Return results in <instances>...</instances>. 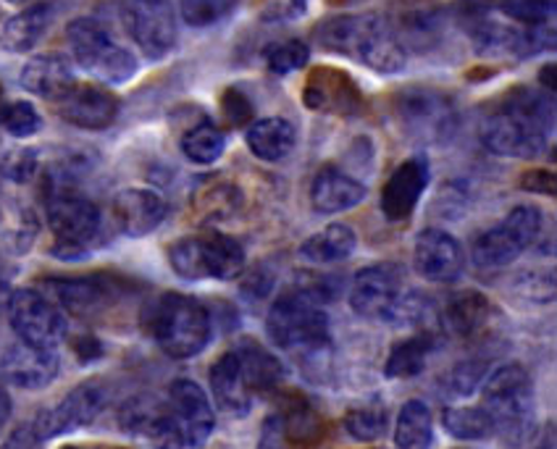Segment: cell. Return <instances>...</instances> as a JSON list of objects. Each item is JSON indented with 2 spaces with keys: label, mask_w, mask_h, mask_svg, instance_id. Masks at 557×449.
<instances>
[{
  "label": "cell",
  "mask_w": 557,
  "mask_h": 449,
  "mask_svg": "<svg viewBox=\"0 0 557 449\" xmlns=\"http://www.w3.org/2000/svg\"><path fill=\"white\" fill-rule=\"evenodd\" d=\"M265 332L276 347L287 352H319L332 339L326 310L302 289L282 295L271 305Z\"/></svg>",
  "instance_id": "cell-6"
},
{
  "label": "cell",
  "mask_w": 557,
  "mask_h": 449,
  "mask_svg": "<svg viewBox=\"0 0 557 449\" xmlns=\"http://www.w3.org/2000/svg\"><path fill=\"white\" fill-rule=\"evenodd\" d=\"M315 40L321 48L356 59L379 74H397L405 66V46L382 14L334 16L315 29Z\"/></svg>",
  "instance_id": "cell-2"
},
{
  "label": "cell",
  "mask_w": 557,
  "mask_h": 449,
  "mask_svg": "<svg viewBox=\"0 0 557 449\" xmlns=\"http://www.w3.org/2000/svg\"><path fill=\"white\" fill-rule=\"evenodd\" d=\"M48 221L50 229L59 237V252L61 258H79V250L85 248L95 234L100 229V211L98 205L85 195H79L77 189L66 185H55L50 189L48 202Z\"/></svg>",
  "instance_id": "cell-10"
},
{
  "label": "cell",
  "mask_w": 557,
  "mask_h": 449,
  "mask_svg": "<svg viewBox=\"0 0 557 449\" xmlns=\"http://www.w3.org/2000/svg\"><path fill=\"white\" fill-rule=\"evenodd\" d=\"M495 423V434L518 445L534 432V384L523 365L508 363L497 369L484 384V404Z\"/></svg>",
  "instance_id": "cell-4"
},
{
  "label": "cell",
  "mask_w": 557,
  "mask_h": 449,
  "mask_svg": "<svg viewBox=\"0 0 557 449\" xmlns=\"http://www.w3.org/2000/svg\"><path fill=\"white\" fill-rule=\"evenodd\" d=\"M59 356L53 350H42V347H32L18 341L3 352L0 360V373L9 384L18 389H42L59 376Z\"/></svg>",
  "instance_id": "cell-19"
},
{
  "label": "cell",
  "mask_w": 557,
  "mask_h": 449,
  "mask_svg": "<svg viewBox=\"0 0 557 449\" xmlns=\"http://www.w3.org/2000/svg\"><path fill=\"white\" fill-rule=\"evenodd\" d=\"M245 140H248V148L252 150V155L261 158L265 163H276V161H284L287 155H293L297 145V132L287 119L269 116V119H258V122H252L248 135H245Z\"/></svg>",
  "instance_id": "cell-25"
},
{
  "label": "cell",
  "mask_w": 557,
  "mask_h": 449,
  "mask_svg": "<svg viewBox=\"0 0 557 449\" xmlns=\"http://www.w3.org/2000/svg\"><path fill=\"white\" fill-rule=\"evenodd\" d=\"M350 308L360 319L389 324H413L432 310L421 292L405 289V274L395 263H376L358 271L350 284Z\"/></svg>",
  "instance_id": "cell-3"
},
{
  "label": "cell",
  "mask_w": 557,
  "mask_h": 449,
  "mask_svg": "<svg viewBox=\"0 0 557 449\" xmlns=\"http://www.w3.org/2000/svg\"><path fill=\"white\" fill-rule=\"evenodd\" d=\"M356 232L345 224H329L321 232L310 234L300 245V258L313 265L342 263L356 252Z\"/></svg>",
  "instance_id": "cell-27"
},
{
  "label": "cell",
  "mask_w": 557,
  "mask_h": 449,
  "mask_svg": "<svg viewBox=\"0 0 557 449\" xmlns=\"http://www.w3.org/2000/svg\"><path fill=\"white\" fill-rule=\"evenodd\" d=\"M55 9L53 3H35L29 9L18 11L11 16L3 27V46L11 53H27L46 37V32L53 24Z\"/></svg>",
  "instance_id": "cell-26"
},
{
  "label": "cell",
  "mask_w": 557,
  "mask_h": 449,
  "mask_svg": "<svg viewBox=\"0 0 557 449\" xmlns=\"http://www.w3.org/2000/svg\"><path fill=\"white\" fill-rule=\"evenodd\" d=\"M169 263L176 276L187 282L237 279L245 271V248L234 237L206 234V237L176 239L169 248Z\"/></svg>",
  "instance_id": "cell-7"
},
{
  "label": "cell",
  "mask_w": 557,
  "mask_h": 449,
  "mask_svg": "<svg viewBox=\"0 0 557 449\" xmlns=\"http://www.w3.org/2000/svg\"><path fill=\"white\" fill-rule=\"evenodd\" d=\"M103 408H106V389L95 382L79 384V387L69 391L55 408H50L46 413L37 415L35 426L32 428H35L37 439L40 441L53 439V436L77 432L82 426H90Z\"/></svg>",
  "instance_id": "cell-14"
},
{
  "label": "cell",
  "mask_w": 557,
  "mask_h": 449,
  "mask_svg": "<svg viewBox=\"0 0 557 449\" xmlns=\"http://www.w3.org/2000/svg\"><path fill=\"white\" fill-rule=\"evenodd\" d=\"M226 148V137L219 126H213L211 122H202L198 126L187 132L182 137V153L187 155V161L198 163V166H211L216 163L221 153Z\"/></svg>",
  "instance_id": "cell-34"
},
{
  "label": "cell",
  "mask_w": 557,
  "mask_h": 449,
  "mask_svg": "<svg viewBox=\"0 0 557 449\" xmlns=\"http://www.w3.org/2000/svg\"><path fill=\"white\" fill-rule=\"evenodd\" d=\"M282 421L276 419H269L263 423V432H261V439H258V449H282Z\"/></svg>",
  "instance_id": "cell-44"
},
{
  "label": "cell",
  "mask_w": 557,
  "mask_h": 449,
  "mask_svg": "<svg viewBox=\"0 0 557 449\" xmlns=\"http://www.w3.org/2000/svg\"><path fill=\"white\" fill-rule=\"evenodd\" d=\"M429 187V161L413 155L395 169L382 189V211L389 221H405L416 211L423 189Z\"/></svg>",
  "instance_id": "cell-21"
},
{
  "label": "cell",
  "mask_w": 557,
  "mask_h": 449,
  "mask_svg": "<svg viewBox=\"0 0 557 449\" xmlns=\"http://www.w3.org/2000/svg\"><path fill=\"white\" fill-rule=\"evenodd\" d=\"M5 3H11V5H24V3H29V0H5Z\"/></svg>",
  "instance_id": "cell-49"
},
{
  "label": "cell",
  "mask_w": 557,
  "mask_h": 449,
  "mask_svg": "<svg viewBox=\"0 0 557 449\" xmlns=\"http://www.w3.org/2000/svg\"><path fill=\"white\" fill-rule=\"evenodd\" d=\"M234 100H237V105L232 103V95L226 92V98H224V111H226V116H230L234 124H243L245 119L250 116V105H248V100L243 98V95H234Z\"/></svg>",
  "instance_id": "cell-46"
},
{
  "label": "cell",
  "mask_w": 557,
  "mask_h": 449,
  "mask_svg": "<svg viewBox=\"0 0 557 449\" xmlns=\"http://www.w3.org/2000/svg\"><path fill=\"white\" fill-rule=\"evenodd\" d=\"M9 421H11V397H9V391L0 387V434L5 432Z\"/></svg>",
  "instance_id": "cell-47"
},
{
  "label": "cell",
  "mask_w": 557,
  "mask_h": 449,
  "mask_svg": "<svg viewBox=\"0 0 557 449\" xmlns=\"http://www.w3.org/2000/svg\"><path fill=\"white\" fill-rule=\"evenodd\" d=\"M50 289H53L55 300H59L63 308H69L72 313L79 315L92 313V310H98L106 300L103 284L92 279H61L50 284Z\"/></svg>",
  "instance_id": "cell-35"
},
{
  "label": "cell",
  "mask_w": 557,
  "mask_h": 449,
  "mask_svg": "<svg viewBox=\"0 0 557 449\" xmlns=\"http://www.w3.org/2000/svg\"><path fill=\"white\" fill-rule=\"evenodd\" d=\"M484 378V363H460L458 369L449 373L447 387L453 395H471L476 384Z\"/></svg>",
  "instance_id": "cell-42"
},
{
  "label": "cell",
  "mask_w": 557,
  "mask_h": 449,
  "mask_svg": "<svg viewBox=\"0 0 557 449\" xmlns=\"http://www.w3.org/2000/svg\"><path fill=\"white\" fill-rule=\"evenodd\" d=\"M63 449H74V447H63Z\"/></svg>",
  "instance_id": "cell-50"
},
{
  "label": "cell",
  "mask_w": 557,
  "mask_h": 449,
  "mask_svg": "<svg viewBox=\"0 0 557 449\" xmlns=\"http://www.w3.org/2000/svg\"><path fill=\"white\" fill-rule=\"evenodd\" d=\"M521 187L529 189V192H542L547 198H555V176L549 171H531V174L523 176Z\"/></svg>",
  "instance_id": "cell-43"
},
{
  "label": "cell",
  "mask_w": 557,
  "mask_h": 449,
  "mask_svg": "<svg viewBox=\"0 0 557 449\" xmlns=\"http://www.w3.org/2000/svg\"><path fill=\"white\" fill-rule=\"evenodd\" d=\"M434 439L432 410L426 402L410 400L403 404L395 423V445L397 449H429Z\"/></svg>",
  "instance_id": "cell-30"
},
{
  "label": "cell",
  "mask_w": 557,
  "mask_h": 449,
  "mask_svg": "<svg viewBox=\"0 0 557 449\" xmlns=\"http://www.w3.org/2000/svg\"><path fill=\"white\" fill-rule=\"evenodd\" d=\"M53 105L63 122L79 129H106L119 116V100L113 92L87 82H74L59 100H53Z\"/></svg>",
  "instance_id": "cell-17"
},
{
  "label": "cell",
  "mask_w": 557,
  "mask_h": 449,
  "mask_svg": "<svg viewBox=\"0 0 557 449\" xmlns=\"http://www.w3.org/2000/svg\"><path fill=\"white\" fill-rule=\"evenodd\" d=\"M0 122H3V129L9 132L11 137H18V140L37 135V132L42 129L40 111H37L32 103H24V100L11 103L9 109L3 111V119H0Z\"/></svg>",
  "instance_id": "cell-40"
},
{
  "label": "cell",
  "mask_w": 557,
  "mask_h": 449,
  "mask_svg": "<svg viewBox=\"0 0 557 449\" xmlns=\"http://www.w3.org/2000/svg\"><path fill=\"white\" fill-rule=\"evenodd\" d=\"M9 324L14 328L18 341L42 350H55L66 337V315L35 289H18L9 300Z\"/></svg>",
  "instance_id": "cell-13"
},
{
  "label": "cell",
  "mask_w": 557,
  "mask_h": 449,
  "mask_svg": "<svg viewBox=\"0 0 557 449\" xmlns=\"http://www.w3.org/2000/svg\"><path fill=\"white\" fill-rule=\"evenodd\" d=\"M434 350V339L429 334H418L413 339H405L392 347L384 363V376L387 378H413L426 369L429 352Z\"/></svg>",
  "instance_id": "cell-32"
},
{
  "label": "cell",
  "mask_w": 557,
  "mask_h": 449,
  "mask_svg": "<svg viewBox=\"0 0 557 449\" xmlns=\"http://www.w3.org/2000/svg\"><path fill=\"white\" fill-rule=\"evenodd\" d=\"M308 59H310V50L306 42H300V40L276 42V46H271L269 50H265V66H269V72L278 74V77L302 68L308 63Z\"/></svg>",
  "instance_id": "cell-39"
},
{
  "label": "cell",
  "mask_w": 557,
  "mask_h": 449,
  "mask_svg": "<svg viewBox=\"0 0 557 449\" xmlns=\"http://www.w3.org/2000/svg\"><path fill=\"white\" fill-rule=\"evenodd\" d=\"M397 116L403 129L413 140L440 145L447 142L458 129V111L445 92L436 90H405L397 98Z\"/></svg>",
  "instance_id": "cell-11"
},
{
  "label": "cell",
  "mask_w": 557,
  "mask_h": 449,
  "mask_svg": "<svg viewBox=\"0 0 557 449\" xmlns=\"http://www.w3.org/2000/svg\"><path fill=\"white\" fill-rule=\"evenodd\" d=\"M150 332L169 358L187 360L206 350L211 341V315L195 297L169 292L153 308Z\"/></svg>",
  "instance_id": "cell-5"
},
{
  "label": "cell",
  "mask_w": 557,
  "mask_h": 449,
  "mask_svg": "<svg viewBox=\"0 0 557 449\" xmlns=\"http://www.w3.org/2000/svg\"><path fill=\"white\" fill-rule=\"evenodd\" d=\"M447 434L460 441H481L495 436V423L484 408H447L442 413Z\"/></svg>",
  "instance_id": "cell-33"
},
{
  "label": "cell",
  "mask_w": 557,
  "mask_h": 449,
  "mask_svg": "<svg viewBox=\"0 0 557 449\" xmlns=\"http://www.w3.org/2000/svg\"><path fill=\"white\" fill-rule=\"evenodd\" d=\"M363 198L366 187L360 185L356 176L334 166L319 171L313 185H310V205H313L315 213H324V216L350 211V208L360 205Z\"/></svg>",
  "instance_id": "cell-23"
},
{
  "label": "cell",
  "mask_w": 557,
  "mask_h": 449,
  "mask_svg": "<svg viewBox=\"0 0 557 449\" xmlns=\"http://www.w3.org/2000/svg\"><path fill=\"white\" fill-rule=\"evenodd\" d=\"M345 428L352 439L358 441H376L387 428V413L379 404L369 408H356L345 415Z\"/></svg>",
  "instance_id": "cell-38"
},
{
  "label": "cell",
  "mask_w": 557,
  "mask_h": 449,
  "mask_svg": "<svg viewBox=\"0 0 557 449\" xmlns=\"http://www.w3.org/2000/svg\"><path fill=\"white\" fill-rule=\"evenodd\" d=\"M211 391L221 413L234 415V419L248 415L256 395H252L248 378L243 373V363H239V356L234 350L224 352L211 365Z\"/></svg>",
  "instance_id": "cell-22"
},
{
  "label": "cell",
  "mask_w": 557,
  "mask_h": 449,
  "mask_svg": "<svg viewBox=\"0 0 557 449\" xmlns=\"http://www.w3.org/2000/svg\"><path fill=\"white\" fill-rule=\"evenodd\" d=\"M352 100H356V90L352 82L345 79L334 68H319L310 85H306V105L315 111H352Z\"/></svg>",
  "instance_id": "cell-29"
},
{
  "label": "cell",
  "mask_w": 557,
  "mask_h": 449,
  "mask_svg": "<svg viewBox=\"0 0 557 449\" xmlns=\"http://www.w3.org/2000/svg\"><path fill=\"white\" fill-rule=\"evenodd\" d=\"M66 42L74 61L106 85H124L135 77L137 59L119 46L111 32L95 18H74L66 27Z\"/></svg>",
  "instance_id": "cell-8"
},
{
  "label": "cell",
  "mask_w": 557,
  "mask_h": 449,
  "mask_svg": "<svg viewBox=\"0 0 557 449\" xmlns=\"http://www.w3.org/2000/svg\"><path fill=\"white\" fill-rule=\"evenodd\" d=\"M555 11V0H503L499 3V14L508 16L510 22L521 24V27H544V24H553Z\"/></svg>",
  "instance_id": "cell-36"
},
{
  "label": "cell",
  "mask_w": 557,
  "mask_h": 449,
  "mask_svg": "<svg viewBox=\"0 0 557 449\" xmlns=\"http://www.w3.org/2000/svg\"><path fill=\"white\" fill-rule=\"evenodd\" d=\"M234 352L239 356V363H243V373L248 378L252 395H263V391L278 387L284 369L265 347L258 345L256 339H245L234 347Z\"/></svg>",
  "instance_id": "cell-28"
},
{
  "label": "cell",
  "mask_w": 557,
  "mask_h": 449,
  "mask_svg": "<svg viewBox=\"0 0 557 449\" xmlns=\"http://www.w3.org/2000/svg\"><path fill=\"white\" fill-rule=\"evenodd\" d=\"M119 14L145 59H163L176 46V14L169 0H122Z\"/></svg>",
  "instance_id": "cell-12"
},
{
  "label": "cell",
  "mask_w": 557,
  "mask_h": 449,
  "mask_svg": "<svg viewBox=\"0 0 557 449\" xmlns=\"http://www.w3.org/2000/svg\"><path fill=\"white\" fill-rule=\"evenodd\" d=\"M413 263L426 282L453 284L463 276L466 250L445 229H423L416 239Z\"/></svg>",
  "instance_id": "cell-15"
},
{
  "label": "cell",
  "mask_w": 557,
  "mask_h": 449,
  "mask_svg": "<svg viewBox=\"0 0 557 449\" xmlns=\"http://www.w3.org/2000/svg\"><path fill=\"white\" fill-rule=\"evenodd\" d=\"M169 410L182 436H185V447L198 449L211 439L216 415H213L211 402L198 384L189 382V378H176L169 389Z\"/></svg>",
  "instance_id": "cell-16"
},
{
  "label": "cell",
  "mask_w": 557,
  "mask_h": 449,
  "mask_svg": "<svg viewBox=\"0 0 557 449\" xmlns=\"http://www.w3.org/2000/svg\"><path fill=\"white\" fill-rule=\"evenodd\" d=\"M319 419H315L313 410L306 408V404L300 410H293L287 415V421H282V436L293 441V445H308V441L313 445L319 439Z\"/></svg>",
  "instance_id": "cell-41"
},
{
  "label": "cell",
  "mask_w": 557,
  "mask_h": 449,
  "mask_svg": "<svg viewBox=\"0 0 557 449\" xmlns=\"http://www.w3.org/2000/svg\"><path fill=\"white\" fill-rule=\"evenodd\" d=\"M37 447H40V439H37L35 428L22 426V428H16L9 439H5V445L0 449H37Z\"/></svg>",
  "instance_id": "cell-45"
},
{
  "label": "cell",
  "mask_w": 557,
  "mask_h": 449,
  "mask_svg": "<svg viewBox=\"0 0 557 449\" xmlns=\"http://www.w3.org/2000/svg\"><path fill=\"white\" fill-rule=\"evenodd\" d=\"M490 319V300L481 292H458L445 308V326L458 337H471Z\"/></svg>",
  "instance_id": "cell-31"
},
{
  "label": "cell",
  "mask_w": 557,
  "mask_h": 449,
  "mask_svg": "<svg viewBox=\"0 0 557 449\" xmlns=\"http://www.w3.org/2000/svg\"><path fill=\"white\" fill-rule=\"evenodd\" d=\"M166 200L153 189L132 187L122 189L113 198V219H116L119 232L126 237H145V234L156 232L166 219Z\"/></svg>",
  "instance_id": "cell-20"
},
{
  "label": "cell",
  "mask_w": 557,
  "mask_h": 449,
  "mask_svg": "<svg viewBox=\"0 0 557 449\" xmlns=\"http://www.w3.org/2000/svg\"><path fill=\"white\" fill-rule=\"evenodd\" d=\"M237 3L239 0H180L182 22L195 29L211 27V24L230 16L237 9Z\"/></svg>",
  "instance_id": "cell-37"
},
{
  "label": "cell",
  "mask_w": 557,
  "mask_h": 449,
  "mask_svg": "<svg viewBox=\"0 0 557 449\" xmlns=\"http://www.w3.org/2000/svg\"><path fill=\"white\" fill-rule=\"evenodd\" d=\"M553 98L521 87L481 119L479 140L495 155L536 158L553 135Z\"/></svg>",
  "instance_id": "cell-1"
},
{
  "label": "cell",
  "mask_w": 557,
  "mask_h": 449,
  "mask_svg": "<svg viewBox=\"0 0 557 449\" xmlns=\"http://www.w3.org/2000/svg\"><path fill=\"white\" fill-rule=\"evenodd\" d=\"M77 82L72 72V63L61 55H35L24 63L22 87L37 98H46L53 103L69 87Z\"/></svg>",
  "instance_id": "cell-24"
},
{
  "label": "cell",
  "mask_w": 557,
  "mask_h": 449,
  "mask_svg": "<svg viewBox=\"0 0 557 449\" xmlns=\"http://www.w3.org/2000/svg\"><path fill=\"white\" fill-rule=\"evenodd\" d=\"M553 74H555V66H544L542 79H544V85H547L549 92H555V79H553Z\"/></svg>",
  "instance_id": "cell-48"
},
{
  "label": "cell",
  "mask_w": 557,
  "mask_h": 449,
  "mask_svg": "<svg viewBox=\"0 0 557 449\" xmlns=\"http://www.w3.org/2000/svg\"><path fill=\"white\" fill-rule=\"evenodd\" d=\"M119 421H122L124 432L145 436L156 449H185V436L176 426L169 404L163 408L153 397H135V400L124 402Z\"/></svg>",
  "instance_id": "cell-18"
},
{
  "label": "cell",
  "mask_w": 557,
  "mask_h": 449,
  "mask_svg": "<svg viewBox=\"0 0 557 449\" xmlns=\"http://www.w3.org/2000/svg\"><path fill=\"white\" fill-rule=\"evenodd\" d=\"M544 216L540 208L518 205L492 229L473 239L471 258L479 269H503L527 252L542 237Z\"/></svg>",
  "instance_id": "cell-9"
}]
</instances>
